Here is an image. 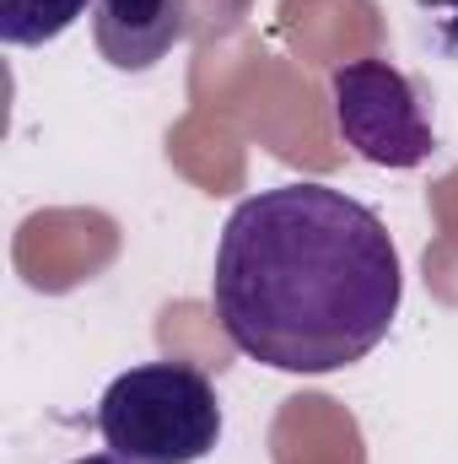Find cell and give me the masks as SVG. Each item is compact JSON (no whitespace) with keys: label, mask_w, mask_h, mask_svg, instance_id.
<instances>
[{"label":"cell","mask_w":458,"mask_h":464,"mask_svg":"<svg viewBox=\"0 0 458 464\" xmlns=\"http://www.w3.org/2000/svg\"><path fill=\"white\" fill-rule=\"evenodd\" d=\"M76 16H87V0H0V38L11 49H38L76 27Z\"/></svg>","instance_id":"5"},{"label":"cell","mask_w":458,"mask_h":464,"mask_svg":"<svg viewBox=\"0 0 458 464\" xmlns=\"http://www.w3.org/2000/svg\"><path fill=\"white\" fill-rule=\"evenodd\" d=\"M329 87H335V124L361 162L421 168L432 157L437 135L405 71H394L388 60H345L335 65Z\"/></svg>","instance_id":"3"},{"label":"cell","mask_w":458,"mask_h":464,"mask_svg":"<svg viewBox=\"0 0 458 464\" xmlns=\"http://www.w3.org/2000/svg\"><path fill=\"white\" fill-rule=\"evenodd\" d=\"M189 38V0H92V44L114 71H151Z\"/></svg>","instance_id":"4"},{"label":"cell","mask_w":458,"mask_h":464,"mask_svg":"<svg viewBox=\"0 0 458 464\" xmlns=\"http://www.w3.org/2000/svg\"><path fill=\"white\" fill-rule=\"evenodd\" d=\"M98 432L124 464H200L222 438L216 383L189 362H140L103 389Z\"/></svg>","instance_id":"2"},{"label":"cell","mask_w":458,"mask_h":464,"mask_svg":"<svg viewBox=\"0 0 458 464\" xmlns=\"http://www.w3.org/2000/svg\"><path fill=\"white\" fill-rule=\"evenodd\" d=\"M76 464H124L119 454H87V459H76Z\"/></svg>","instance_id":"6"},{"label":"cell","mask_w":458,"mask_h":464,"mask_svg":"<svg viewBox=\"0 0 458 464\" xmlns=\"http://www.w3.org/2000/svg\"><path fill=\"white\" fill-rule=\"evenodd\" d=\"M399 248L377 211L329 184L248 195L222 227L211 303L222 335L275 372H340L399 314Z\"/></svg>","instance_id":"1"}]
</instances>
